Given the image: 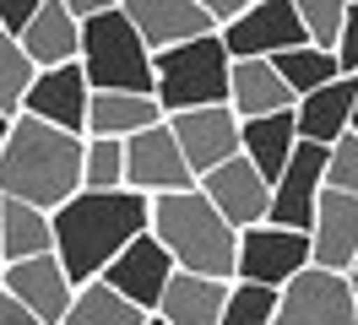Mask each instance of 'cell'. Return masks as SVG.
Here are the masks:
<instances>
[{
    "mask_svg": "<svg viewBox=\"0 0 358 325\" xmlns=\"http://www.w3.org/2000/svg\"><path fill=\"white\" fill-rule=\"evenodd\" d=\"M131 27L141 33V43L152 55H169L179 43H196V38H212V11L206 0H120Z\"/></svg>",
    "mask_w": 358,
    "mask_h": 325,
    "instance_id": "8fae6325",
    "label": "cell"
},
{
    "mask_svg": "<svg viewBox=\"0 0 358 325\" xmlns=\"http://www.w3.org/2000/svg\"><path fill=\"white\" fill-rule=\"evenodd\" d=\"M201 195L223 212L228 228H239V233L261 228V222L271 217V185L261 179V168L250 163L245 152H239L234 163H223L217 173H206V179H201Z\"/></svg>",
    "mask_w": 358,
    "mask_h": 325,
    "instance_id": "5bb4252c",
    "label": "cell"
},
{
    "mask_svg": "<svg viewBox=\"0 0 358 325\" xmlns=\"http://www.w3.org/2000/svg\"><path fill=\"white\" fill-rule=\"evenodd\" d=\"M169 114L157 98H141V92H92L87 108V141H131L141 130L163 125Z\"/></svg>",
    "mask_w": 358,
    "mask_h": 325,
    "instance_id": "ffe728a7",
    "label": "cell"
},
{
    "mask_svg": "<svg viewBox=\"0 0 358 325\" xmlns=\"http://www.w3.org/2000/svg\"><path fill=\"white\" fill-rule=\"evenodd\" d=\"M326 190L358 201V136L353 130H348V136L331 147V157H326Z\"/></svg>",
    "mask_w": 358,
    "mask_h": 325,
    "instance_id": "4dcf8cb0",
    "label": "cell"
},
{
    "mask_svg": "<svg viewBox=\"0 0 358 325\" xmlns=\"http://www.w3.org/2000/svg\"><path fill=\"white\" fill-rule=\"evenodd\" d=\"M310 250H315V266L320 271H353L358 260V201L353 195H336L326 190L320 195V212H315V228H310Z\"/></svg>",
    "mask_w": 358,
    "mask_h": 325,
    "instance_id": "e0dca14e",
    "label": "cell"
},
{
    "mask_svg": "<svg viewBox=\"0 0 358 325\" xmlns=\"http://www.w3.org/2000/svg\"><path fill=\"white\" fill-rule=\"evenodd\" d=\"M174 277H179L174 255H169L152 233H141L98 282H109L114 293H120V298H131L141 315H157V303H163V293H169V282H174Z\"/></svg>",
    "mask_w": 358,
    "mask_h": 325,
    "instance_id": "4fadbf2b",
    "label": "cell"
},
{
    "mask_svg": "<svg viewBox=\"0 0 358 325\" xmlns=\"http://www.w3.org/2000/svg\"><path fill=\"white\" fill-rule=\"evenodd\" d=\"M348 293H353V309H358V277L348 271Z\"/></svg>",
    "mask_w": 358,
    "mask_h": 325,
    "instance_id": "e575fe53",
    "label": "cell"
},
{
    "mask_svg": "<svg viewBox=\"0 0 358 325\" xmlns=\"http://www.w3.org/2000/svg\"><path fill=\"white\" fill-rule=\"evenodd\" d=\"M277 303H282V293L255 287V282H234V287H228L223 325H271L277 320Z\"/></svg>",
    "mask_w": 358,
    "mask_h": 325,
    "instance_id": "f1b7e54d",
    "label": "cell"
},
{
    "mask_svg": "<svg viewBox=\"0 0 358 325\" xmlns=\"http://www.w3.org/2000/svg\"><path fill=\"white\" fill-rule=\"evenodd\" d=\"M299 22H304V38L320 55L342 49V27H348V6L342 0H299Z\"/></svg>",
    "mask_w": 358,
    "mask_h": 325,
    "instance_id": "83f0119b",
    "label": "cell"
},
{
    "mask_svg": "<svg viewBox=\"0 0 358 325\" xmlns=\"http://www.w3.org/2000/svg\"><path fill=\"white\" fill-rule=\"evenodd\" d=\"M228 287H234V282H212V277L179 271V277L169 282L163 303H157V320L163 325H223Z\"/></svg>",
    "mask_w": 358,
    "mask_h": 325,
    "instance_id": "7402d4cb",
    "label": "cell"
},
{
    "mask_svg": "<svg viewBox=\"0 0 358 325\" xmlns=\"http://www.w3.org/2000/svg\"><path fill=\"white\" fill-rule=\"evenodd\" d=\"M228 108L245 120H266V114H288L299 108V98L288 92L282 71L271 60H234V87H228Z\"/></svg>",
    "mask_w": 358,
    "mask_h": 325,
    "instance_id": "d6986e66",
    "label": "cell"
},
{
    "mask_svg": "<svg viewBox=\"0 0 358 325\" xmlns=\"http://www.w3.org/2000/svg\"><path fill=\"white\" fill-rule=\"evenodd\" d=\"M157 71V103L163 114H196V108H228V87H234V55H228L223 33L196 43H179L169 55H152Z\"/></svg>",
    "mask_w": 358,
    "mask_h": 325,
    "instance_id": "277c9868",
    "label": "cell"
},
{
    "mask_svg": "<svg viewBox=\"0 0 358 325\" xmlns=\"http://www.w3.org/2000/svg\"><path fill=\"white\" fill-rule=\"evenodd\" d=\"M353 136H358V108H353Z\"/></svg>",
    "mask_w": 358,
    "mask_h": 325,
    "instance_id": "74e56055",
    "label": "cell"
},
{
    "mask_svg": "<svg viewBox=\"0 0 358 325\" xmlns=\"http://www.w3.org/2000/svg\"><path fill=\"white\" fill-rule=\"evenodd\" d=\"M82 71H87L92 92H141V98H157L152 49L131 27L125 6H109L98 22L82 27Z\"/></svg>",
    "mask_w": 358,
    "mask_h": 325,
    "instance_id": "5b68a950",
    "label": "cell"
},
{
    "mask_svg": "<svg viewBox=\"0 0 358 325\" xmlns=\"http://www.w3.org/2000/svg\"><path fill=\"white\" fill-rule=\"evenodd\" d=\"M17 43H22V55L38 65V71L82 60V27H76V17L66 11V0H44L38 17H33V27H27Z\"/></svg>",
    "mask_w": 358,
    "mask_h": 325,
    "instance_id": "44dd1931",
    "label": "cell"
},
{
    "mask_svg": "<svg viewBox=\"0 0 358 325\" xmlns=\"http://www.w3.org/2000/svg\"><path fill=\"white\" fill-rule=\"evenodd\" d=\"M87 108H92V87L82 60L76 65H55V71H38V82L27 92L22 114L27 120H44V125L66 130V136H87Z\"/></svg>",
    "mask_w": 358,
    "mask_h": 325,
    "instance_id": "2e32d148",
    "label": "cell"
},
{
    "mask_svg": "<svg viewBox=\"0 0 358 325\" xmlns=\"http://www.w3.org/2000/svg\"><path fill=\"white\" fill-rule=\"evenodd\" d=\"M223 43L234 60H277L288 49H304L299 0H250V11L234 27H223Z\"/></svg>",
    "mask_w": 358,
    "mask_h": 325,
    "instance_id": "ba28073f",
    "label": "cell"
},
{
    "mask_svg": "<svg viewBox=\"0 0 358 325\" xmlns=\"http://www.w3.org/2000/svg\"><path fill=\"white\" fill-rule=\"evenodd\" d=\"M6 136H11V120H6V114H0V147H6Z\"/></svg>",
    "mask_w": 358,
    "mask_h": 325,
    "instance_id": "d590c367",
    "label": "cell"
},
{
    "mask_svg": "<svg viewBox=\"0 0 358 325\" xmlns=\"http://www.w3.org/2000/svg\"><path fill=\"white\" fill-rule=\"evenodd\" d=\"M239 152L261 168L266 185H277L282 168H288V157L299 152V120H293V108L288 114H266V120H245L239 125Z\"/></svg>",
    "mask_w": 358,
    "mask_h": 325,
    "instance_id": "603a6c76",
    "label": "cell"
},
{
    "mask_svg": "<svg viewBox=\"0 0 358 325\" xmlns=\"http://www.w3.org/2000/svg\"><path fill=\"white\" fill-rule=\"evenodd\" d=\"M82 190H125V141H87Z\"/></svg>",
    "mask_w": 358,
    "mask_h": 325,
    "instance_id": "f546056e",
    "label": "cell"
},
{
    "mask_svg": "<svg viewBox=\"0 0 358 325\" xmlns=\"http://www.w3.org/2000/svg\"><path fill=\"white\" fill-rule=\"evenodd\" d=\"M326 157L331 147H315V141H299V152L288 157L282 179L271 185V228H293V233H310L315 212H320V195H326Z\"/></svg>",
    "mask_w": 358,
    "mask_h": 325,
    "instance_id": "9c48e42d",
    "label": "cell"
},
{
    "mask_svg": "<svg viewBox=\"0 0 358 325\" xmlns=\"http://www.w3.org/2000/svg\"><path fill=\"white\" fill-rule=\"evenodd\" d=\"M315 266V250H310V233H293V228H250L239 233V277L234 282H255V287H271L282 293L293 277H304Z\"/></svg>",
    "mask_w": 358,
    "mask_h": 325,
    "instance_id": "8992f818",
    "label": "cell"
},
{
    "mask_svg": "<svg viewBox=\"0 0 358 325\" xmlns=\"http://www.w3.org/2000/svg\"><path fill=\"white\" fill-rule=\"evenodd\" d=\"M169 130H174V141H179V152H185V163H190L196 179H206V173H217L223 163L239 157V114H234V108L174 114Z\"/></svg>",
    "mask_w": 358,
    "mask_h": 325,
    "instance_id": "9a60e30c",
    "label": "cell"
},
{
    "mask_svg": "<svg viewBox=\"0 0 358 325\" xmlns=\"http://www.w3.org/2000/svg\"><path fill=\"white\" fill-rule=\"evenodd\" d=\"M0 325H33V315H27L11 293H6V282H0Z\"/></svg>",
    "mask_w": 358,
    "mask_h": 325,
    "instance_id": "836d02e7",
    "label": "cell"
},
{
    "mask_svg": "<svg viewBox=\"0 0 358 325\" xmlns=\"http://www.w3.org/2000/svg\"><path fill=\"white\" fill-rule=\"evenodd\" d=\"M196 185H201V179L190 173V163H185V152H179V141H174V130H169V120L125 141V190L147 195V201H157V195L196 190Z\"/></svg>",
    "mask_w": 358,
    "mask_h": 325,
    "instance_id": "52a82bcc",
    "label": "cell"
},
{
    "mask_svg": "<svg viewBox=\"0 0 358 325\" xmlns=\"http://www.w3.org/2000/svg\"><path fill=\"white\" fill-rule=\"evenodd\" d=\"M0 238H6V266H22V260L55 255V217L22 201H6L0 195Z\"/></svg>",
    "mask_w": 358,
    "mask_h": 325,
    "instance_id": "cb8c5ba5",
    "label": "cell"
},
{
    "mask_svg": "<svg viewBox=\"0 0 358 325\" xmlns=\"http://www.w3.org/2000/svg\"><path fill=\"white\" fill-rule=\"evenodd\" d=\"M82 163H87V136H66L22 114L11 120V136L0 147V195L55 217L66 201L82 195Z\"/></svg>",
    "mask_w": 358,
    "mask_h": 325,
    "instance_id": "7a4b0ae2",
    "label": "cell"
},
{
    "mask_svg": "<svg viewBox=\"0 0 358 325\" xmlns=\"http://www.w3.org/2000/svg\"><path fill=\"white\" fill-rule=\"evenodd\" d=\"M152 315H141L131 298H120L109 282H87L76 287V303H71L66 325H147Z\"/></svg>",
    "mask_w": 358,
    "mask_h": 325,
    "instance_id": "d4e9b609",
    "label": "cell"
},
{
    "mask_svg": "<svg viewBox=\"0 0 358 325\" xmlns=\"http://www.w3.org/2000/svg\"><path fill=\"white\" fill-rule=\"evenodd\" d=\"M353 277H358V260H353Z\"/></svg>",
    "mask_w": 358,
    "mask_h": 325,
    "instance_id": "ab89813d",
    "label": "cell"
},
{
    "mask_svg": "<svg viewBox=\"0 0 358 325\" xmlns=\"http://www.w3.org/2000/svg\"><path fill=\"white\" fill-rule=\"evenodd\" d=\"M277 71H282V82H288L293 98H310V92H320V87H331L336 76H342V65H336V55H320V49H288V55H277Z\"/></svg>",
    "mask_w": 358,
    "mask_h": 325,
    "instance_id": "484cf974",
    "label": "cell"
},
{
    "mask_svg": "<svg viewBox=\"0 0 358 325\" xmlns=\"http://www.w3.org/2000/svg\"><path fill=\"white\" fill-rule=\"evenodd\" d=\"M336 65H342V76H358V6H348V27H342Z\"/></svg>",
    "mask_w": 358,
    "mask_h": 325,
    "instance_id": "d6a6232c",
    "label": "cell"
},
{
    "mask_svg": "<svg viewBox=\"0 0 358 325\" xmlns=\"http://www.w3.org/2000/svg\"><path fill=\"white\" fill-rule=\"evenodd\" d=\"M141 233H152V201L136 190H82L55 212V260L66 266L76 287H87L131 250Z\"/></svg>",
    "mask_w": 358,
    "mask_h": 325,
    "instance_id": "6da1fadb",
    "label": "cell"
},
{
    "mask_svg": "<svg viewBox=\"0 0 358 325\" xmlns=\"http://www.w3.org/2000/svg\"><path fill=\"white\" fill-rule=\"evenodd\" d=\"M147 325H163V320H157V315H152V320H147Z\"/></svg>",
    "mask_w": 358,
    "mask_h": 325,
    "instance_id": "f35d334b",
    "label": "cell"
},
{
    "mask_svg": "<svg viewBox=\"0 0 358 325\" xmlns=\"http://www.w3.org/2000/svg\"><path fill=\"white\" fill-rule=\"evenodd\" d=\"M33 82H38V65L22 55L17 38L0 33V114L6 120H22V103H27V92H33Z\"/></svg>",
    "mask_w": 358,
    "mask_h": 325,
    "instance_id": "4316f807",
    "label": "cell"
},
{
    "mask_svg": "<svg viewBox=\"0 0 358 325\" xmlns=\"http://www.w3.org/2000/svg\"><path fill=\"white\" fill-rule=\"evenodd\" d=\"M0 282H6V293L33 315V325H66L71 303H76V282L66 277V266H60L55 255L22 260V266H6Z\"/></svg>",
    "mask_w": 358,
    "mask_h": 325,
    "instance_id": "7c38bea8",
    "label": "cell"
},
{
    "mask_svg": "<svg viewBox=\"0 0 358 325\" xmlns=\"http://www.w3.org/2000/svg\"><path fill=\"white\" fill-rule=\"evenodd\" d=\"M353 108H358V76H336L331 87H320L310 98H299L293 120H299V141L315 147H336L353 130Z\"/></svg>",
    "mask_w": 358,
    "mask_h": 325,
    "instance_id": "ac0fdd59",
    "label": "cell"
},
{
    "mask_svg": "<svg viewBox=\"0 0 358 325\" xmlns=\"http://www.w3.org/2000/svg\"><path fill=\"white\" fill-rule=\"evenodd\" d=\"M152 238L190 277H212V282L239 277V228L223 222V212L201 195V185L179 190V195H157L152 201Z\"/></svg>",
    "mask_w": 358,
    "mask_h": 325,
    "instance_id": "3957f363",
    "label": "cell"
},
{
    "mask_svg": "<svg viewBox=\"0 0 358 325\" xmlns=\"http://www.w3.org/2000/svg\"><path fill=\"white\" fill-rule=\"evenodd\" d=\"M271 325H358L348 277L310 266L304 277H293L282 287V303H277V320Z\"/></svg>",
    "mask_w": 358,
    "mask_h": 325,
    "instance_id": "30bf717a",
    "label": "cell"
},
{
    "mask_svg": "<svg viewBox=\"0 0 358 325\" xmlns=\"http://www.w3.org/2000/svg\"><path fill=\"white\" fill-rule=\"evenodd\" d=\"M38 6L44 0H0V33L6 38H22L27 27H33V17H38Z\"/></svg>",
    "mask_w": 358,
    "mask_h": 325,
    "instance_id": "1f68e13d",
    "label": "cell"
},
{
    "mask_svg": "<svg viewBox=\"0 0 358 325\" xmlns=\"http://www.w3.org/2000/svg\"><path fill=\"white\" fill-rule=\"evenodd\" d=\"M0 271H6V238H0Z\"/></svg>",
    "mask_w": 358,
    "mask_h": 325,
    "instance_id": "8d00e7d4",
    "label": "cell"
}]
</instances>
